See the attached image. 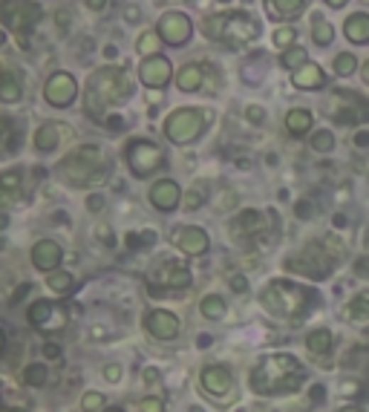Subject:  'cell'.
<instances>
[{
  "label": "cell",
  "mask_w": 369,
  "mask_h": 412,
  "mask_svg": "<svg viewBox=\"0 0 369 412\" xmlns=\"http://www.w3.org/2000/svg\"><path fill=\"white\" fill-rule=\"evenodd\" d=\"M21 378H23L26 386L40 389V386H46V381H50V366H46V363H29L26 369L21 372Z\"/></svg>",
  "instance_id": "26"
},
{
  "label": "cell",
  "mask_w": 369,
  "mask_h": 412,
  "mask_svg": "<svg viewBox=\"0 0 369 412\" xmlns=\"http://www.w3.org/2000/svg\"><path fill=\"white\" fill-rule=\"evenodd\" d=\"M81 409L84 412H101L104 409V392H96V389H89L81 395Z\"/></svg>",
  "instance_id": "37"
},
{
  "label": "cell",
  "mask_w": 369,
  "mask_h": 412,
  "mask_svg": "<svg viewBox=\"0 0 369 412\" xmlns=\"http://www.w3.org/2000/svg\"><path fill=\"white\" fill-rule=\"evenodd\" d=\"M274 47H283V50L294 47V29H292V26L277 29V32H274Z\"/></svg>",
  "instance_id": "40"
},
{
  "label": "cell",
  "mask_w": 369,
  "mask_h": 412,
  "mask_svg": "<svg viewBox=\"0 0 369 412\" xmlns=\"http://www.w3.org/2000/svg\"><path fill=\"white\" fill-rule=\"evenodd\" d=\"M202 32H205V38L219 40L231 50H243L257 40L260 23H257V18H251L246 12H219V15L205 18Z\"/></svg>",
  "instance_id": "2"
},
{
  "label": "cell",
  "mask_w": 369,
  "mask_h": 412,
  "mask_svg": "<svg viewBox=\"0 0 369 412\" xmlns=\"http://www.w3.org/2000/svg\"><path fill=\"white\" fill-rule=\"evenodd\" d=\"M101 208H104V196H101V194H96V196L87 199V211H89V213H99Z\"/></svg>",
  "instance_id": "44"
},
{
  "label": "cell",
  "mask_w": 369,
  "mask_h": 412,
  "mask_svg": "<svg viewBox=\"0 0 369 412\" xmlns=\"http://www.w3.org/2000/svg\"><path fill=\"white\" fill-rule=\"evenodd\" d=\"M260 213L257 211H246L237 222H234V234H257L260 231Z\"/></svg>",
  "instance_id": "33"
},
{
  "label": "cell",
  "mask_w": 369,
  "mask_h": 412,
  "mask_svg": "<svg viewBox=\"0 0 369 412\" xmlns=\"http://www.w3.org/2000/svg\"><path fill=\"white\" fill-rule=\"evenodd\" d=\"M343 32L352 43H369V15L366 12H355L346 18Z\"/></svg>",
  "instance_id": "24"
},
{
  "label": "cell",
  "mask_w": 369,
  "mask_h": 412,
  "mask_svg": "<svg viewBox=\"0 0 369 412\" xmlns=\"http://www.w3.org/2000/svg\"><path fill=\"white\" fill-rule=\"evenodd\" d=\"M138 412H165V398L162 395H148L138 401Z\"/></svg>",
  "instance_id": "39"
},
{
  "label": "cell",
  "mask_w": 369,
  "mask_h": 412,
  "mask_svg": "<svg viewBox=\"0 0 369 412\" xmlns=\"http://www.w3.org/2000/svg\"><path fill=\"white\" fill-rule=\"evenodd\" d=\"M246 116H248V121H254V124H260V121L265 118V110H263V107H254V104H251V107L246 110Z\"/></svg>",
  "instance_id": "45"
},
{
  "label": "cell",
  "mask_w": 369,
  "mask_h": 412,
  "mask_svg": "<svg viewBox=\"0 0 369 412\" xmlns=\"http://www.w3.org/2000/svg\"><path fill=\"white\" fill-rule=\"evenodd\" d=\"M153 280H156L162 289H167V291H184V289H191V283H194L191 271L184 268L182 262H173V260L162 262V265L153 271Z\"/></svg>",
  "instance_id": "12"
},
{
  "label": "cell",
  "mask_w": 369,
  "mask_h": 412,
  "mask_svg": "<svg viewBox=\"0 0 369 412\" xmlns=\"http://www.w3.org/2000/svg\"><path fill=\"white\" fill-rule=\"evenodd\" d=\"M312 147H314L317 153H329V150L335 147V135H332L329 130H317V133L312 135Z\"/></svg>",
  "instance_id": "38"
},
{
  "label": "cell",
  "mask_w": 369,
  "mask_h": 412,
  "mask_svg": "<svg viewBox=\"0 0 369 412\" xmlns=\"http://www.w3.org/2000/svg\"><path fill=\"white\" fill-rule=\"evenodd\" d=\"M145 381H148V384H156V381H159V372H156V369H145Z\"/></svg>",
  "instance_id": "48"
},
{
  "label": "cell",
  "mask_w": 369,
  "mask_h": 412,
  "mask_svg": "<svg viewBox=\"0 0 369 412\" xmlns=\"http://www.w3.org/2000/svg\"><path fill=\"white\" fill-rule=\"evenodd\" d=\"M156 32L162 35L165 43H170V47H182V43H188V38L194 32V23L184 12H165L159 18Z\"/></svg>",
  "instance_id": "10"
},
{
  "label": "cell",
  "mask_w": 369,
  "mask_h": 412,
  "mask_svg": "<svg viewBox=\"0 0 369 412\" xmlns=\"http://www.w3.org/2000/svg\"><path fill=\"white\" fill-rule=\"evenodd\" d=\"M312 121H314V116L309 110H303V107H294V110L286 113V130L292 135H306L312 130Z\"/></svg>",
  "instance_id": "25"
},
{
  "label": "cell",
  "mask_w": 369,
  "mask_h": 412,
  "mask_svg": "<svg viewBox=\"0 0 369 412\" xmlns=\"http://www.w3.org/2000/svg\"><path fill=\"white\" fill-rule=\"evenodd\" d=\"M64 262V248L55 240H38L32 245V265L43 274L58 271V265Z\"/></svg>",
  "instance_id": "16"
},
{
  "label": "cell",
  "mask_w": 369,
  "mask_h": 412,
  "mask_svg": "<svg viewBox=\"0 0 369 412\" xmlns=\"http://www.w3.org/2000/svg\"><path fill=\"white\" fill-rule=\"evenodd\" d=\"M153 240H156V237H153V231H145L142 237H136V234H130V237H127V245H130V248H136V245H138V248H142V245H150Z\"/></svg>",
  "instance_id": "42"
},
{
  "label": "cell",
  "mask_w": 369,
  "mask_h": 412,
  "mask_svg": "<svg viewBox=\"0 0 369 412\" xmlns=\"http://www.w3.org/2000/svg\"><path fill=\"white\" fill-rule=\"evenodd\" d=\"M104 170H107V162H104V153L96 145L75 147L58 165V176L70 188H92L96 182L104 179Z\"/></svg>",
  "instance_id": "3"
},
{
  "label": "cell",
  "mask_w": 369,
  "mask_h": 412,
  "mask_svg": "<svg viewBox=\"0 0 369 412\" xmlns=\"http://www.w3.org/2000/svg\"><path fill=\"white\" fill-rule=\"evenodd\" d=\"M84 4H87L92 12H104V9H107V0H84Z\"/></svg>",
  "instance_id": "46"
},
{
  "label": "cell",
  "mask_w": 369,
  "mask_h": 412,
  "mask_svg": "<svg viewBox=\"0 0 369 412\" xmlns=\"http://www.w3.org/2000/svg\"><path fill=\"white\" fill-rule=\"evenodd\" d=\"M188 412H202V409H199V406H191V409H188Z\"/></svg>",
  "instance_id": "57"
},
{
  "label": "cell",
  "mask_w": 369,
  "mask_h": 412,
  "mask_svg": "<svg viewBox=\"0 0 369 412\" xmlns=\"http://www.w3.org/2000/svg\"><path fill=\"white\" fill-rule=\"evenodd\" d=\"M40 18H43V9L35 0H0V23L9 32H15L23 50L29 47V32L40 23Z\"/></svg>",
  "instance_id": "4"
},
{
  "label": "cell",
  "mask_w": 369,
  "mask_h": 412,
  "mask_svg": "<svg viewBox=\"0 0 369 412\" xmlns=\"http://www.w3.org/2000/svg\"><path fill=\"white\" fill-rule=\"evenodd\" d=\"M101 412H124V409H121V406H104Z\"/></svg>",
  "instance_id": "54"
},
{
  "label": "cell",
  "mask_w": 369,
  "mask_h": 412,
  "mask_svg": "<svg viewBox=\"0 0 369 412\" xmlns=\"http://www.w3.org/2000/svg\"><path fill=\"white\" fill-rule=\"evenodd\" d=\"M46 289L55 294H70L75 289V277L70 271H50L46 274Z\"/></svg>",
  "instance_id": "27"
},
{
  "label": "cell",
  "mask_w": 369,
  "mask_h": 412,
  "mask_svg": "<svg viewBox=\"0 0 369 412\" xmlns=\"http://www.w3.org/2000/svg\"><path fill=\"white\" fill-rule=\"evenodd\" d=\"M26 323L32 329H40V332H58L67 323V311L53 306L50 300H35L26 308Z\"/></svg>",
  "instance_id": "8"
},
{
  "label": "cell",
  "mask_w": 369,
  "mask_h": 412,
  "mask_svg": "<svg viewBox=\"0 0 369 412\" xmlns=\"http://www.w3.org/2000/svg\"><path fill=\"white\" fill-rule=\"evenodd\" d=\"M231 286H234V291H246V280L243 277H234V280H231Z\"/></svg>",
  "instance_id": "49"
},
{
  "label": "cell",
  "mask_w": 369,
  "mask_h": 412,
  "mask_svg": "<svg viewBox=\"0 0 369 412\" xmlns=\"http://www.w3.org/2000/svg\"><path fill=\"white\" fill-rule=\"evenodd\" d=\"M6 225H9V216H6L4 211H0V231H4V228H6Z\"/></svg>",
  "instance_id": "52"
},
{
  "label": "cell",
  "mask_w": 369,
  "mask_h": 412,
  "mask_svg": "<svg viewBox=\"0 0 369 412\" xmlns=\"http://www.w3.org/2000/svg\"><path fill=\"white\" fill-rule=\"evenodd\" d=\"M61 355H64V352H61L58 343H43V357H46V360H61Z\"/></svg>",
  "instance_id": "43"
},
{
  "label": "cell",
  "mask_w": 369,
  "mask_h": 412,
  "mask_svg": "<svg viewBox=\"0 0 369 412\" xmlns=\"http://www.w3.org/2000/svg\"><path fill=\"white\" fill-rule=\"evenodd\" d=\"M15 147V124L9 116H0V153Z\"/></svg>",
  "instance_id": "35"
},
{
  "label": "cell",
  "mask_w": 369,
  "mask_h": 412,
  "mask_svg": "<svg viewBox=\"0 0 369 412\" xmlns=\"http://www.w3.org/2000/svg\"><path fill=\"white\" fill-rule=\"evenodd\" d=\"M369 145V133H358L355 135V147H366Z\"/></svg>",
  "instance_id": "47"
},
{
  "label": "cell",
  "mask_w": 369,
  "mask_h": 412,
  "mask_svg": "<svg viewBox=\"0 0 369 412\" xmlns=\"http://www.w3.org/2000/svg\"><path fill=\"white\" fill-rule=\"evenodd\" d=\"M309 61V52L303 50V47H289V50H283V55H280V64L286 67V69H300L303 64Z\"/></svg>",
  "instance_id": "32"
},
{
  "label": "cell",
  "mask_w": 369,
  "mask_h": 412,
  "mask_svg": "<svg viewBox=\"0 0 369 412\" xmlns=\"http://www.w3.org/2000/svg\"><path fill=\"white\" fill-rule=\"evenodd\" d=\"M136 50L142 52L145 58H150V55H162V52H159V50H162V35H159V32H145L142 38H138Z\"/></svg>",
  "instance_id": "31"
},
{
  "label": "cell",
  "mask_w": 369,
  "mask_h": 412,
  "mask_svg": "<svg viewBox=\"0 0 369 412\" xmlns=\"http://www.w3.org/2000/svg\"><path fill=\"white\" fill-rule=\"evenodd\" d=\"M170 243L182 251V254H191V257H199L208 251V234L202 231V228L197 225H182V228H173V234H170Z\"/></svg>",
  "instance_id": "11"
},
{
  "label": "cell",
  "mask_w": 369,
  "mask_h": 412,
  "mask_svg": "<svg viewBox=\"0 0 369 412\" xmlns=\"http://www.w3.org/2000/svg\"><path fill=\"white\" fill-rule=\"evenodd\" d=\"M355 69H358V58H355L352 52H341V55H335V72H338L341 78H349Z\"/></svg>",
  "instance_id": "36"
},
{
  "label": "cell",
  "mask_w": 369,
  "mask_h": 412,
  "mask_svg": "<svg viewBox=\"0 0 369 412\" xmlns=\"http://www.w3.org/2000/svg\"><path fill=\"white\" fill-rule=\"evenodd\" d=\"M72 127H67V124H61V121H46V124H40L38 127V133H35V147L40 150V153H53L64 139H72Z\"/></svg>",
  "instance_id": "17"
},
{
  "label": "cell",
  "mask_w": 369,
  "mask_h": 412,
  "mask_svg": "<svg viewBox=\"0 0 369 412\" xmlns=\"http://www.w3.org/2000/svg\"><path fill=\"white\" fill-rule=\"evenodd\" d=\"M170 75H173V69H170V61L165 55H150L142 61V67H138V78H142V84L150 89H162L170 81Z\"/></svg>",
  "instance_id": "15"
},
{
  "label": "cell",
  "mask_w": 369,
  "mask_h": 412,
  "mask_svg": "<svg viewBox=\"0 0 369 412\" xmlns=\"http://www.w3.org/2000/svg\"><path fill=\"white\" fill-rule=\"evenodd\" d=\"M145 329L156 340H173V338H179V317L167 308H153L145 317Z\"/></svg>",
  "instance_id": "13"
},
{
  "label": "cell",
  "mask_w": 369,
  "mask_h": 412,
  "mask_svg": "<svg viewBox=\"0 0 369 412\" xmlns=\"http://www.w3.org/2000/svg\"><path fill=\"white\" fill-rule=\"evenodd\" d=\"M292 84H294L297 89H320L323 84H326V75H323V69H320L317 64L306 61L300 69L292 72Z\"/></svg>",
  "instance_id": "21"
},
{
  "label": "cell",
  "mask_w": 369,
  "mask_h": 412,
  "mask_svg": "<svg viewBox=\"0 0 369 412\" xmlns=\"http://www.w3.org/2000/svg\"><path fill=\"white\" fill-rule=\"evenodd\" d=\"M205 199H208L205 188H202V185H194L191 191H184V196H182V205H184V211H199V208L205 205Z\"/></svg>",
  "instance_id": "34"
},
{
  "label": "cell",
  "mask_w": 369,
  "mask_h": 412,
  "mask_svg": "<svg viewBox=\"0 0 369 412\" xmlns=\"http://www.w3.org/2000/svg\"><path fill=\"white\" fill-rule=\"evenodd\" d=\"M199 311L208 320H219V317H225V300L219 294H205L199 303Z\"/></svg>",
  "instance_id": "29"
},
{
  "label": "cell",
  "mask_w": 369,
  "mask_h": 412,
  "mask_svg": "<svg viewBox=\"0 0 369 412\" xmlns=\"http://www.w3.org/2000/svg\"><path fill=\"white\" fill-rule=\"evenodd\" d=\"M335 96H338L341 101H346L349 107H346V110H338V116H332V118H338L341 124H349V121H369V101H363L360 96H355L352 89H335Z\"/></svg>",
  "instance_id": "18"
},
{
  "label": "cell",
  "mask_w": 369,
  "mask_h": 412,
  "mask_svg": "<svg viewBox=\"0 0 369 412\" xmlns=\"http://www.w3.org/2000/svg\"><path fill=\"white\" fill-rule=\"evenodd\" d=\"M312 40L317 43V47H329V43L335 40V26L329 21H323V18H314V23H312Z\"/></svg>",
  "instance_id": "28"
},
{
  "label": "cell",
  "mask_w": 369,
  "mask_h": 412,
  "mask_svg": "<svg viewBox=\"0 0 369 412\" xmlns=\"http://www.w3.org/2000/svg\"><path fill=\"white\" fill-rule=\"evenodd\" d=\"M23 196V173L18 167L0 173V208H9Z\"/></svg>",
  "instance_id": "20"
},
{
  "label": "cell",
  "mask_w": 369,
  "mask_h": 412,
  "mask_svg": "<svg viewBox=\"0 0 369 412\" xmlns=\"http://www.w3.org/2000/svg\"><path fill=\"white\" fill-rule=\"evenodd\" d=\"M268 6L274 15H280V18H294L303 12L306 6V0H268Z\"/></svg>",
  "instance_id": "30"
},
{
  "label": "cell",
  "mask_w": 369,
  "mask_h": 412,
  "mask_svg": "<svg viewBox=\"0 0 369 412\" xmlns=\"http://www.w3.org/2000/svg\"><path fill=\"white\" fill-rule=\"evenodd\" d=\"M0 389H4V381H0Z\"/></svg>",
  "instance_id": "58"
},
{
  "label": "cell",
  "mask_w": 369,
  "mask_h": 412,
  "mask_svg": "<svg viewBox=\"0 0 369 412\" xmlns=\"http://www.w3.org/2000/svg\"><path fill=\"white\" fill-rule=\"evenodd\" d=\"M4 352H6V332L0 329V355H4Z\"/></svg>",
  "instance_id": "51"
},
{
  "label": "cell",
  "mask_w": 369,
  "mask_h": 412,
  "mask_svg": "<svg viewBox=\"0 0 369 412\" xmlns=\"http://www.w3.org/2000/svg\"><path fill=\"white\" fill-rule=\"evenodd\" d=\"M127 165H130V173L138 176V179H148L153 176L162 165H165V153L159 145L153 142H145V139H136L127 145Z\"/></svg>",
  "instance_id": "6"
},
{
  "label": "cell",
  "mask_w": 369,
  "mask_h": 412,
  "mask_svg": "<svg viewBox=\"0 0 369 412\" xmlns=\"http://www.w3.org/2000/svg\"><path fill=\"white\" fill-rule=\"evenodd\" d=\"M0 412H21V409H9V406H4V403H0Z\"/></svg>",
  "instance_id": "56"
},
{
  "label": "cell",
  "mask_w": 369,
  "mask_h": 412,
  "mask_svg": "<svg viewBox=\"0 0 369 412\" xmlns=\"http://www.w3.org/2000/svg\"><path fill=\"white\" fill-rule=\"evenodd\" d=\"M303 297H306V291L292 283H271L263 291V306L271 314H294V308L300 306Z\"/></svg>",
  "instance_id": "7"
},
{
  "label": "cell",
  "mask_w": 369,
  "mask_h": 412,
  "mask_svg": "<svg viewBox=\"0 0 369 412\" xmlns=\"http://www.w3.org/2000/svg\"><path fill=\"white\" fill-rule=\"evenodd\" d=\"M121 375H124L121 363H107V366H104V381H107V384H119Z\"/></svg>",
  "instance_id": "41"
},
{
  "label": "cell",
  "mask_w": 369,
  "mask_h": 412,
  "mask_svg": "<svg viewBox=\"0 0 369 412\" xmlns=\"http://www.w3.org/2000/svg\"><path fill=\"white\" fill-rule=\"evenodd\" d=\"M360 78L369 84V61H363V67H360Z\"/></svg>",
  "instance_id": "50"
},
{
  "label": "cell",
  "mask_w": 369,
  "mask_h": 412,
  "mask_svg": "<svg viewBox=\"0 0 369 412\" xmlns=\"http://www.w3.org/2000/svg\"><path fill=\"white\" fill-rule=\"evenodd\" d=\"M21 96H23L21 78L12 69H0V101H4V104H18Z\"/></svg>",
  "instance_id": "23"
},
{
  "label": "cell",
  "mask_w": 369,
  "mask_h": 412,
  "mask_svg": "<svg viewBox=\"0 0 369 412\" xmlns=\"http://www.w3.org/2000/svg\"><path fill=\"white\" fill-rule=\"evenodd\" d=\"M199 384L208 395L214 398H222L231 392V386H234V381H231V372L225 369V366H205L202 375H199Z\"/></svg>",
  "instance_id": "19"
},
{
  "label": "cell",
  "mask_w": 369,
  "mask_h": 412,
  "mask_svg": "<svg viewBox=\"0 0 369 412\" xmlns=\"http://www.w3.org/2000/svg\"><path fill=\"white\" fill-rule=\"evenodd\" d=\"M130 96V84H127V75L116 67H104L99 72H92L89 81H87V99H84V107L92 118H104V113L113 107V104H121L124 99Z\"/></svg>",
  "instance_id": "1"
},
{
  "label": "cell",
  "mask_w": 369,
  "mask_h": 412,
  "mask_svg": "<svg viewBox=\"0 0 369 412\" xmlns=\"http://www.w3.org/2000/svg\"><path fill=\"white\" fill-rule=\"evenodd\" d=\"M329 6H335V9H341V6H346V0H326Z\"/></svg>",
  "instance_id": "53"
},
{
  "label": "cell",
  "mask_w": 369,
  "mask_h": 412,
  "mask_svg": "<svg viewBox=\"0 0 369 412\" xmlns=\"http://www.w3.org/2000/svg\"><path fill=\"white\" fill-rule=\"evenodd\" d=\"M202 84H205V67H199V64H184L176 72V87L182 93H197Z\"/></svg>",
  "instance_id": "22"
},
{
  "label": "cell",
  "mask_w": 369,
  "mask_h": 412,
  "mask_svg": "<svg viewBox=\"0 0 369 412\" xmlns=\"http://www.w3.org/2000/svg\"><path fill=\"white\" fill-rule=\"evenodd\" d=\"M148 199H150V205L156 211L167 213V211H176L182 205V188L176 185L173 179H159V182H153V185H150Z\"/></svg>",
  "instance_id": "14"
},
{
  "label": "cell",
  "mask_w": 369,
  "mask_h": 412,
  "mask_svg": "<svg viewBox=\"0 0 369 412\" xmlns=\"http://www.w3.org/2000/svg\"><path fill=\"white\" fill-rule=\"evenodd\" d=\"M4 43H6V35H4V29H0V50H4Z\"/></svg>",
  "instance_id": "55"
},
{
  "label": "cell",
  "mask_w": 369,
  "mask_h": 412,
  "mask_svg": "<svg viewBox=\"0 0 369 412\" xmlns=\"http://www.w3.org/2000/svg\"><path fill=\"white\" fill-rule=\"evenodd\" d=\"M211 121V113L205 110H194V107H182V110H173L165 121V135L173 142V145H191L197 142L199 135L205 133Z\"/></svg>",
  "instance_id": "5"
},
{
  "label": "cell",
  "mask_w": 369,
  "mask_h": 412,
  "mask_svg": "<svg viewBox=\"0 0 369 412\" xmlns=\"http://www.w3.org/2000/svg\"><path fill=\"white\" fill-rule=\"evenodd\" d=\"M75 96H78V84H75V78L70 72H55V75L46 78V84H43V99H46V104H53L58 110L61 107H70L75 101Z\"/></svg>",
  "instance_id": "9"
}]
</instances>
